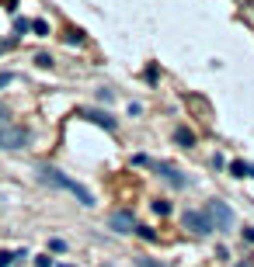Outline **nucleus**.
Here are the masks:
<instances>
[{
	"mask_svg": "<svg viewBox=\"0 0 254 267\" xmlns=\"http://www.w3.org/2000/svg\"><path fill=\"white\" fill-rule=\"evenodd\" d=\"M35 267H52V261L49 257H35Z\"/></svg>",
	"mask_w": 254,
	"mask_h": 267,
	"instance_id": "22",
	"label": "nucleus"
},
{
	"mask_svg": "<svg viewBox=\"0 0 254 267\" xmlns=\"http://www.w3.org/2000/svg\"><path fill=\"white\" fill-rule=\"evenodd\" d=\"M181 222H184V229H188V233H195V236H212V233H216V229H212V219H209L202 208L184 212V215H181Z\"/></svg>",
	"mask_w": 254,
	"mask_h": 267,
	"instance_id": "4",
	"label": "nucleus"
},
{
	"mask_svg": "<svg viewBox=\"0 0 254 267\" xmlns=\"http://www.w3.org/2000/svg\"><path fill=\"white\" fill-rule=\"evenodd\" d=\"M244 240H248V243H254V229H251V226L244 229Z\"/></svg>",
	"mask_w": 254,
	"mask_h": 267,
	"instance_id": "23",
	"label": "nucleus"
},
{
	"mask_svg": "<svg viewBox=\"0 0 254 267\" xmlns=\"http://www.w3.org/2000/svg\"><path fill=\"white\" fill-rule=\"evenodd\" d=\"M35 177L42 181V184H49V188H56V191H66V195H74V198L80 201V205H94V195L87 191L80 181H74V177H66L63 170H56V167H38L35 170Z\"/></svg>",
	"mask_w": 254,
	"mask_h": 267,
	"instance_id": "1",
	"label": "nucleus"
},
{
	"mask_svg": "<svg viewBox=\"0 0 254 267\" xmlns=\"http://www.w3.org/2000/svg\"><path fill=\"white\" fill-rule=\"evenodd\" d=\"M10 83H14V73H10V69H7V73H0V90H4V87H10Z\"/></svg>",
	"mask_w": 254,
	"mask_h": 267,
	"instance_id": "18",
	"label": "nucleus"
},
{
	"mask_svg": "<svg viewBox=\"0 0 254 267\" xmlns=\"http://www.w3.org/2000/svg\"><path fill=\"white\" fill-rule=\"evenodd\" d=\"M230 177H254V167L244 163V160H234L230 163Z\"/></svg>",
	"mask_w": 254,
	"mask_h": 267,
	"instance_id": "9",
	"label": "nucleus"
},
{
	"mask_svg": "<svg viewBox=\"0 0 254 267\" xmlns=\"http://www.w3.org/2000/svg\"><path fill=\"white\" fill-rule=\"evenodd\" d=\"M132 163L136 167H146V170H157L168 184H174V188H188V177L181 174V170H174V167H168V163H160V160H150V156H143V153H136L132 156Z\"/></svg>",
	"mask_w": 254,
	"mask_h": 267,
	"instance_id": "2",
	"label": "nucleus"
},
{
	"mask_svg": "<svg viewBox=\"0 0 254 267\" xmlns=\"http://www.w3.org/2000/svg\"><path fill=\"white\" fill-rule=\"evenodd\" d=\"M35 66H42V69H52L56 63H52V56H49V52H38V56H35Z\"/></svg>",
	"mask_w": 254,
	"mask_h": 267,
	"instance_id": "12",
	"label": "nucleus"
},
{
	"mask_svg": "<svg viewBox=\"0 0 254 267\" xmlns=\"http://www.w3.org/2000/svg\"><path fill=\"white\" fill-rule=\"evenodd\" d=\"M7 118H10V111H7V104H4V101H0V125H4V122H7Z\"/></svg>",
	"mask_w": 254,
	"mask_h": 267,
	"instance_id": "21",
	"label": "nucleus"
},
{
	"mask_svg": "<svg viewBox=\"0 0 254 267\" xmlns=\"http://www.w3.org/2000/svg\"><path fill=\"white\" fill-rule=\"evenodd\" d=\"M14 31H18V35L28 31V21H24V17H14Z\"/></svg>",
	"mask_w": 254,
	"mask_h": 267,
	"instance_id": "19",
	"label": "nucleus"
},
{
	"mask_svg": "<svg viewBox=\"0 0 254 267\" xmlns=\"http://www.w3.org/2000/svg\"><path fill=\"white\" fill-rule=\"evenodd\" d=\"M108 226H112L115 233H132V229H136V215H132L129 208H115V212L108 215Z\"/></svg>",
	"mask_w": 254,
	"mask_h": 267,
	"instance_id": "6",
	"label": "nucleus"
},
{
	"mask_svg": "<svg viewBox=\"0 0 254 267\" xmlns=\"http://www.w3.org/2000/svg\"><path fill=\"white\" fill-rule=\"evenodd\" d=\"M132 233H136V236H143V240H157V233H154V229H146V226H140V222H136V229H132Z\"/></svg>",
	"mask_w": 254,
	"mask_h": 267,
	"instance_id": "13",
	"label": "nucleus"
},
{
	"mask_svg": "<svg viewBox=\"0 0 254 267\" xmlns=\"http://www.w3.org/2000/svg\"><path fill=\"white\" fill-rule=\"evenodd\" d=\"M154 212H157V215H170V205L168 201H154Z\"/></svg>",
	"mask_w": 254,
	"mask_h": 267,
	"instance_id": "16",
	"label": "nucleus"
},
{
	"mask_svg": "<svg viewBox=\"0 0 254 267\" xmlns=\"http://www.w3.org/2000/svg\"><path fill=\"white\" fill-rule=\"evenodd\" d=\"M14 257H18V254H10V250H0V267H10V264H14Z\"/></svg>",
	"mask_w": 254,
	"mask_h": 267,
	"instance_id": "14",
	"label": "nucleus"
},
{
	"mask_svg": "<svg viewBox=\"0 0 254 267\" xmlns=\"http://www.w3.org/2000/svg\"><path fill=\"white\" fill-rule=\"evenodd\" d=\"M101 267H112V264H101Z\"/></svg>",
	"mask_w": 254,
	"mask_h": 267,
	"instance_id": "24",
	"label": "nucleus"
},
{
	"mask_svg": "<svg viewBox=\"0 0 254 267\" xmlns=\"http://www.w3.org/2000/svg\"><path fill=\"white\" fill-rule=\"evenodd\" d=\"M174 142L188 149V146H195V132H192L188 125H178V129H174Z\"/></svg>",
	"mask_w": 254,
	"mask_h": 267,
	"instance_id": "8",
	"label": "nucleus"
},
{
	"mask_svg": "<svg viewBox=\"0 0 254 267\" xmlns=\"http://www.w3.org/2000/svg\"><path fill=\"white\" fill-rule=\"evenodd\" d=\"M98 101H101V104H108V101H112V90H108V87H101V90H98Z\"/></svg>",
	"mask_w": 254,
	"mask_h": 267,
	"instance_id": "20",
	"label": "nucleus"
},
{
	"mask_svg": "<svg viewBox=\"0 0 254 267\" xmlns=\"http://www.w3.org/2000/svg\"><path fill=\"white\" fill-rule=\"evenodd\" d=\"M0 52H4V45H0Z\"/></svg>",
	"mask_w": 254,
	"mask_h": 267,
	"instance_id": "25",
	"label": "nucleus"
},
{
	"mask_svg": "<svg viewBox=\"0 0 254 267\" xmlns=\"http://www.w3.org/2000/svg\"><path fill=\"white\" fill-rule=\"evenodd\" d=\"M28 28H32V31L38 35V38H46V35H49V21H42V17H38V21H32Z\"/></svg>",
	"mask_w": 254,
	"mask_h": 267,
	"instance_id": "10",
	"label": "nucleus"
},
{
	"mask_svg": "<svg viewBox=\"0 0 254 267\" xmlns=\"http://www.w3.org/2000/svg\"><path fill=\"white\" fill-rule=\"evenodd\" d=\"M49 250H52V254H66L70 247H66V240H60V236H52V240H49Z\"/></svg>",
	"mask_w": 254,
	"mask_h": 267,
	"instance_id": "11",
	"label": "nucleus"
},
{
	"mask_svg": "<svg viewBox=\"0 0 254 267\" xmlns=\"http://www.w3.org/2000/svg\"><path fill=\"white\" fill-rule=\"evenodd\" d=\"M66 42H70V45H84V35H80V31H70Z\"/></svg>",
	"mask_w": 254,
	"mask_h": 267,
	"instance_id": "17",
	"label": "nucleus"
},
{
	"mask_svg": "<svg viewBox=\"0 0 254 267\" xmlns=\"http://www.w3.org/2000/svg\"><path fill=\"white\" fill-rule=\"evenodd\" d=\"M84 118H87V122H94L98 129H104V132H115V129H118V118H112V115L101 111V108H87Z\"/></svg>",
	"mask_w": 254,
	"mask_h": 267,
	"instance_id": "7",
	"label": "nucleus"
},
{
	"mask_svg": "<svg viewBox=\"0 0 254 267\" xmlns=\"http://www.w3.org/2000/svg\"><path fill=\"white\" fill-rule=\"evenodd\" d=\"M202 212L212 219V229H216V233H230V229H234V208H230L226 201L212 198V201H206Z\"/></svg>",
	"mask_w": 254,
	"mask_h": 267,
	"instance_id": "3",
	"label": "nucleus"
},
{
	"mask_svg": "<svg viewBox=\"0 0 254 267\" xmlns=\"http://www.w3.org/2000/svg\"><path fill=\"white\" fill-rule=\"evenodd\" d=\"M32 142V132L24 125H7L0 129V149H24Z\"/></svg>",
	"mask_w": 254,
	"mask_h": 267,
	"instance_id": "5",
	"label": "nucleus"
},
{
	"mask_svg": "<svg viewBox=\"0 0 254 267\" xmlns=\"http://www.w3.org/2000/svg\"><path fill=\"white\" fill-rule=\"evenodd\" d=\"M136 267H164V264H160V261H154V257H140Z\"/></svg>",
	"mask_w": 254,
	"mask_h": 267,
	"instance_id": "15",
	"label": "nucleus"
}]
</instances>
